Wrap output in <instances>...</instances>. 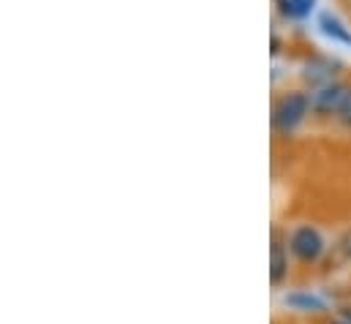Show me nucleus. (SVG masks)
<instances>
[{"instance_id":"obj_1","label":"nucleus","mask_w":351,"mask_h":324,"mask_svg":"<svg viewBox=\"0 0 351 324\" xmlns=\"http://www.w3.org/2000/svg\"><path fill=\"white\" fill-rule=\"evenodd\" d=\"M308 95H302V93H289V95H283L280 101H278V106H275V115H272V123H275V128L278 131H291V128H297L300 126V120L305 117V112H308Z\"/></svg>"},{"instance_id":"obj_2","label":"nucleus","mask_w":351,"mask_h":324,"mask_svg":"<svg viewBox=\"0 0 351 324\" xmlns=\"http://www.w3.org/2000/svg\"><path fill=\"white\" fill-rule=\"evenodd\" d=\"M289 248H291V253H294L300 262H316V259L322 256V251H324V240H322L319 229H313V227H300V229H294Z\"/></svg>"},{"instance_id":"obj_3","label":"nucleus","mask_w":351,"mask_h":324,"mask_svg":"<svg viewBox=\"0 0 351 324\" xmlns=\"http://www.w3.org/2000/svg\"><path fill=\"white\" fill-rule=\"evenodd\" d=\"M346 95H349V90H346L343 84H327V87H322V90L313 95V106H316L319 112H341Z\"/></svg>"},{"instance_id":"obj_4","label":"nucleus","mask_w":351,"mask_h":324,"mask_svg":"<svg viewBox=\"0 0 351 324\" xmlns=\"http://www.w3.org/2000/svg\"><path fill=\"white\" fill-rule=\"evenodd\" d=\"M286 275H289V253H286V248L278 243H272V264H269V281H272V286H280L283 281H286Z\"/></svg>"},{"instance_id":"obj_5","label":"nucleus","mask_w":351,"mask_h":324,"mask_svg":"<svg viewBox=\"0 0 351 324\" xmlns=\"http://www.w3.org/2000/svg\"><path fill=\"white\" fill-rule=\"evenodd\" d=\"M319 25H322V30H324L330 38H335V41L349 44L351 47V33L343 27V22H341L338 16H332V14H322V16H319Z\"/></svg>"},{"instance_id":"obj_6","label":"nucleus","mask_w":351,"mask_h":324,"mask_svg":"<svg viewBox=\"0 0 351 324\" xmlns=\"http://www.w3.org/2000/svg\"><path fill=\"white\" fill-rule=\"evenodd\" d=\"M286 305L300 308V311H305V314H311V311H322V300L313 297V294H291V297H286Z\"/></svg>"},{"instance_id":"obj_7","label":"nucleus","mask_w":351,"mask_h":324,"mask_svg":"<svg viewBox=\"0 0 351 324\" xmlns=\"http://www.w3.org/2000/svg\"><path fill=\"white\" fill-rule=\"evenodd\" d=\"M280 3V11L289 14V16H305L316 0H278Z\"/></svg>"},{"instance_id":"obj_8","label":"nucleus","mask_w":351,"mask_h":324,"mask_svg":"<svg viewBox=\"0 0 351 324\" xmlns=\"http://www.w3.org/2000/svg\"><path fill=\"white\" fill-rule=\"evenodd\" d=\"M341 120L351 126V90H349V95H346V101H343V106H341Z\"/></svg>"},{"instance_id":"obj_9","label":"nucleus","mask_w":351,"mask_h":324,"mask_svg":"<svg viewBox=\"0 0 351 324\" xmlns=\"http://www.w3.org/2000/svg\"><path fill=\"white\" fill-rule=\"evenodd\" d=\"M341 251L346 253V259H351V229L341 238Z\"/></svg>"},{"instance_id":"obj_10","label":"nucleus","mask_w":351,"mask_h":324,"mask_svg":"<svg viewBox=\"0 0 351 324\" xmlns=\"http://www.w3.org/2000/svg\"><path fill=\"white\" fill-rule=\"evenodd\" d=\"M343 322L351 324V308H343Z\"/></svg>"},{"instance_id":"obj_11","label":"nucleus","mask_w":351,"mask_h":324,"mask_svg":"<svg viewBox=\"0 0 351 324\" xmlns=\"http://www.w3.org/2000/svg\"><path fill=\"white\" fill-rule=\"evenodd\" d=\"M332 324H349V322H343V319H338V322H332Z\"/></svg>"}]
</instances>
